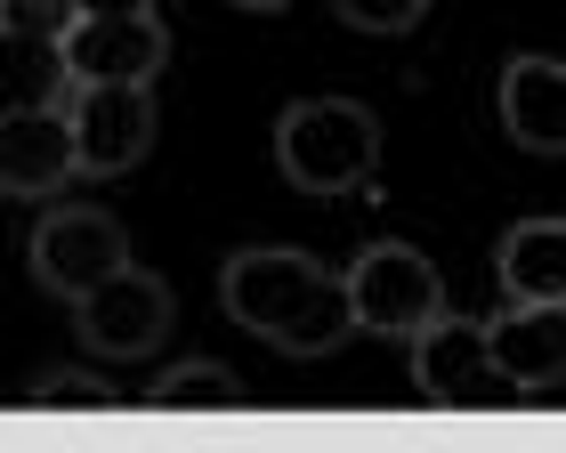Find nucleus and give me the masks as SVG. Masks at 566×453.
Returning <instances> with one entry per match:
<instances>
[{"label": "nucleus", "mask_w": 566, "mask_h": 453, "mask_svg": "<svg viewBox=\"0 0 566 453\" xmlns=\"http://www.w3.org/2000/svg\"><path fill=\"white\" fill-rule=\"evenodd\" d=\"M65 57H73V82H154L170 65V33L163 17H82L65 33Z\"/></svg>", "instance_id": "obj_9"}, {"label": "nucleus", "mask_w": 566, "mask_h": 453, "mask_svg": "<svg viewBox=\"0 0 566 453\" xmlns=\"http://www.w3.org/2000/svg\"><path fill=\"white\" fill-rule=\"evenodd\" d=\"M33 284L41 292H57L65 308L73 299H90L106 275L130 267V235H122V219L114 211H97V203H65V211H49L33 227Z\"/></svg>", "instance_id": "obj_4"}, {"label": "nucleus", "mask_w": 566, "mask_h": 453, "mask_svg": "<svg viewBox=\"0 0 566 453\" xmlns=\"http://www.w3.org/2000/svg\"><path fill=\"white\" fill-rule=\"evenodd\" d=\"M275 170L300 194H365L380 170V122L356 97H300L275 122Z\"/></svg>", "instance_id": "obj_2"}, {"label": "nucleus", "mask_w": 566, "mask_h": 453, "mask_svg": "<svg viewBox=\"0 0 566 453\" xmlns=\"http://www.w3.org/2000/svg\"><path fill=\"white\" fill-rule=\"evenodd\" d=\"M485 333H494V365L510 372V389L566 381V299H510Z\"/></svg>", "instance_id": "obj_10"}, {"label": "nucleus", "mask_w": 566, "mask_h": 453, "mask_svg": "<svg viewBox=\"0 0 566 453\" xmlns=\"http://www.w3.org/2000/svg\"><path fill=\"white\" fill-rule=\"evenodd\" d=\"M502 130L518 138L526 155H566V65L558 57H510Z\"/></svg>", "instance_id": "obj_11"}, {"label": "nucleus", "mask_w": 566, "mask_h": 453, "mask_svg": "<svg viewBox=\"0 0 566 453\" xmlns=\"http://www.w3.org/2000/svg\"><path fill=\"white\" fill-rule=\"evenodd\" d=\"M154 405L163 413H227V405H243V381L227 365H170L154 381Z\"/></svg>", "instance_id": "obj_14"}, {"label": "nucleus", "mask_w": 566, "mask_h": 453, "mask_svg": "<svg viewBox=\"0 0 566 453\" xmlns=\"http://www.w3.org/2000/svg\"><path fill=\"white\" fill-rule=\"evenodd\" d=\"M65 179H82V146H73L65 106H9L0 114V187L17 203L57 194Z\"/></svg>", "instance_id": "obj_8"}, {"label": "nucleus", "mask_w": 566, "mask_h": 453, "mask_svg": "<svg viewBox=\"0 0 566 453\" xmlns=\"http://www.w3.org/2000/svg\"><path fill=\"white\" fill-rule=\"evenodd\" d=\"M235 9H251V17H275V9H292V0H235Z\"/></svg>", "instance_id": "obj_19"}, {"label": "nucleus", "mask_w": 566, "mask_h": 453, "mask_svg": "<svg viewBox=\"0 0 566 453\" xmlns=\"http://www.w3.org/2000/svg\"><path fill=\"white\" fill-rule=\"evenodd\" d=\"M510 299H566V219H518L494 251Z\"/></svg>", "instance_id": "obj_12"}, {"label": "nucleus", "mask_w": 566, "mask_h": 453, "mask_svg": "<svg viewBox=\"0 0 566 453\" xmlns=\"http://www.w3.org/2000/svg\"><path fill=\"white\" fill-rule=\"evenodd\" d=\"M170 284L163 275H146V267H122V275H106L90 299H73V324H82V340L97 348V357H114V365H138V357H154L163 348V333H170Z\"/></svg>", "instance_id": "obj_7"}, {"label": "nucleus", "mask_w": 566, "mask_h": 453, "mask_svg": "<svg viewBox=\"0 0 566 453\" xmlns=\"http://www.w3.org/2000/svg\"><path fill=\"white\" fill-rule=\"evenodd\" d=\"M348 292H356V324L380 340H413L446 316V275H437L413 243H365L348 267Z\"/></svg>", "instance_id": "obj_3"}, {"label": "nucleus", "mask_w": 566, "mask_h": 453, "mask_svg": "<svg viewBox=\"0 0 566 453\" xmlns=\"http://www.w3.org/2000/svg\"><path fill=\"white\" fill-rule=\"evenodd\" d=\"M33 405H57V413H106L114 389L97 381V372H41V381H33Z\"/></svg>", "instance_id": "obj_16"}, {"label": "nucleus", "mask_w": 566, "mask_h": 453, "mask_svg": "<svg viewBox=\"0 0 566 453\" xmlns=\"http://www.w3.org/2000/svg\"><path fill=\"white\" fill-rule=\"evenodd\" d=\"M219 308L243 324L251 340L283 348V357H332L348 333H356V292L348 275L316 267L307 251H235L219 267Z\"/></svg>", "instance_id": "obj_1"}, {"label": "nucleus", "mask_w": 566, "mask_h": 453, "mask_svg": "<svg viewBox=\"0 0 566 453\" xmlns=\"http://www.w3.org/2000/svg\"><path fill=\"white\" fill-rule=\"evenodd\" d=\"M154 0H82V17H146Z\"/></svg>", "instance_id": "obj_18"}, {"label": "nucleus", "mask_w": 566, "mask_h": 453, "mask_svg": "<svg viewBox=\"0 0 566 453\" xmlns=\"http://www.w3.org/2000/svg\"><path fill=\"white\" fill-rule=\"evenodd\" d=\"M73 146H82V179H122L154 146V82H82L65 97Z\"/></svg>", "instance_id": "obj_5"}, {"label": "nucleus", "mask_w": 566, "mask_h": 453, "mask_svg": "<svg viewBox=\"0 0 566 453\" xmlns=\"http://www.w3.org/2000/svg\"><path fill=\"white\" fill-rule=\"evenodd\" d=\"M356 33H405V24H421L429 17V0H332Z\"/></svg>", "instance_id": "obj_17"}, {"label": "nucleus", "mask_w": 566, "mask_h": 453, "mask_svg": "<svg viewBox=\"0 0 566 453\" xmlns=\"http://www.w3.org/2000/svg\"><path fill=\"white\" fill-rule=\"evenodd\" d=\"M73 82L65 41H9V106H65Z\"/></svg>", "instance_id": "obj_13"}, {"label": "nucleus", "mask_w": 566, "mask_h": 453, "mask_svg": "<svg viewBox=\"0 0 566 453\" xmlns=\"http://www.w3.org/2000/svg\"><path fill=\"white\" fill-rule=\"evenodd\" d=\"M413 389L446 413H470V405H494L510 389V372L494 365V333L470 316H437L429 333H413Z\"/></svg>", "instance_id": "obj_6"}, {"label": "nucleus", "mask_w": 566, "mask_h": 453, "mask_svg": "<svg viewBox=\"0 0 566 453\" xmlns=\"http://www.w3.org/2000/svg\"><path fill=\"white\" fill-rule=\"evenodd\" d=\"M82 24V0H0V33L9 41H65Z\"/></svg>", "instance_id": "obj_15"}]
</instances>
